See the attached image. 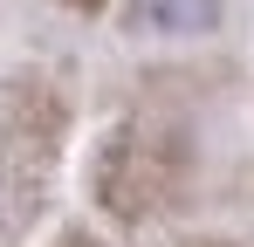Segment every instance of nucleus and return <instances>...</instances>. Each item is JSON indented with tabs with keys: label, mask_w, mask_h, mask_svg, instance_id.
Wrapping results in <instances>:
<instances>
[{
	"label": "nucleus",
	"mask_w": 254,
	"mask_h": 247,
	"mask_svg": "<svg viewBox=\"0 0 254 247\" xmlns=\"http://www.w3.org/2000/svg\"><path fill=\"white\" fill-rule=\"evenodd\" d=\"M220 21V0H130L124 7V28L130 35H213Z\"/></svg>",
	"instance_id": "nucleus-1"
},
{
	"label": "nucleus",
	"mask_w": 254,
	"mask_h": 247,
	"mask_svg": "<svg viewBox=\"0 0 254 247\" xmlns=\"http://www.w3.org/2000/svg\"><path fill=\"white\" fill-rule=\"evenodd\" d=\"M62 247H96V241H62Z\"/></svg>",
	"instance_id": "nucleus-2"
}]
</instances>
